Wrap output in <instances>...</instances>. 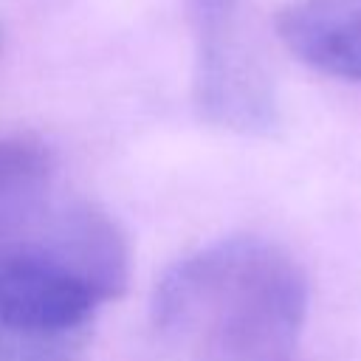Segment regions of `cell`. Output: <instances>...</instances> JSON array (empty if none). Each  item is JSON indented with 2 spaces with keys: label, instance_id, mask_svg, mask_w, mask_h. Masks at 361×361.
<instances>
[{
  "label": "cell",
  "instance_id": "1",
  "mask_svg": "<svg viewBox=\"0 0 361 361\" xmlns=\"http://www.w3.org/2000/svg\"><path fill=\"white\" fill-rule=\"evenodd\" d=\"M307 313L299 262L262 237H228L175 262L155 285L158 361H290Z\"/></svg>",
  "mask_w": 361,
  "mask_h": 361
},
{
  "label": "cell",
  "instance_id": "2",
  "mask_svg": "<svg viewBox=\"0 0 361 361\" xmlns=\"http://www.w3.org/2000/svg\"><path fill=\"white\" fill-rule=\"evenodd\" d=\"M104 299L34 234L0 240V361H87Z\"/></svg>",
  "mask_w": 361,
  "mask_h": 361
},
{
  "label": "cell",
  "instance_id": "3",
  "mask_svg": "<svg viewBox=\"0 0 361 361\" xmlns=\"http://www.w3.org/2000/svg\"><path fill=\"white\" fill-rule=\"evenodd\" d=\"M186 20L195 42L192 99L214 127L265 135L276 127V93L240 14L237 0H189Z\"/></svg>",
  "mask_w": 361,
  "mask_h": 361
},
{
  "label": "cell",
  "instance_id": "4",
  "mask_svg": "<svg viewBox=\"0 0 361 361\" xmlns=\"http://www.w3.org/2000/svg\"><path fill=\"white\" fill-rule=\"evenodd\" d=\"M276 34L299 62L361 82V0H293L276 14Z\"/></svg>",
  "mask_w": 361,
  "mask_h": 361
},
{
  "label": "cell",
  "instance_id": "5",
  "mask_svg": "<svg viewBox=\"0 0 361 361\" xmlns=\"http://www.w3.org/2000/svg\"><path fill=\"white\" fill-rule=\"evenodd\" d=\"M54 152L34 135H0V240L23 228L45 203Z\"/></svg>",
  "mask_w": 361,
  "mask_h": 361
},
{
  "label": "cell",
  "instance_id": "6",
  "mask_svg": "<svg viewBox=\"0 0 361 361\" xmlns=\"http://www.w3.org/2000/svg\"><path fill=\"white\" fill-rule=\"evenodd\" d=\"M0 42H3V31H0Z\"/></svg>",
  "mask_w": 361,
  "mask_h": 361
}]
</instances>
